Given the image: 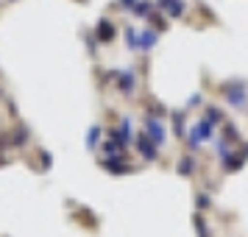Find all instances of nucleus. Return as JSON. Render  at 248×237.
<instances>
[{"instance_id": "obj_1", "label": "nucleus", "mask_w": 248, "mask_h": 237, "mask_svg": "<svg viewBox=\"0 0 248 237\" xmlns=\"http://www.w3.org/2000/svg\"><path fill=\"white\" fill-rule=\"evenodd\" d=\"M145 128H148V137L154 140V145H165V128H162V123L156 117H151L145 123Z\"/></svg>"}, {"instance_id": "obj_2", "label": "nucleus", "mask_w": 248, "mask_h": 237, "mask_svg": "<svg viewBox=\"0 0 248 237\" xmlns=\"http://www.w3.org/2000/svg\"><path fill=\"white\" fill-rule=\"evenodd\" d=\"M117 81H120V90H123V95H131V92H134V73H131V70L117 73Z\"/></svg>"}, {"instance_id": "obj_3", "label": "nucleus", "mask_w": 248, "mask_h": 237, "mask_svg": "<svg viewBox=\"0 0 248 237\" xmlns=\"http://www.w3.org/2000/svg\"><path fill=\"white\" fill-rule=\"evenodd\" d=\"M137 148H140V154L145 159H156V145L151 142V137H140L137 140Z\"/></svg>"}, {"instance_id": "obj_4", "label": "nucleus", "mask_w": 248, "mask_h": 237, "mask_svg": "<svg viewBox=\"0 0 248 237\" xmlns=\"http://www.w3.org/2000/svg\"><path fill=\"white\" fill-rule=\"evenodd\" d=\"M159 6L168 14H173V17H181V14H184V3H181V0H162Z\"/></svg>"}, {"instance_id": "obj_5", "label": "nucleus", "mask_w": 248, "mask_h": 237, "mask_svg": "<svg viewBox=\"0 0 248 237\" xmlns=\"http://www.w3.org/2000/svg\"><path fill=\"white\" fill-rule=\"evenodd\" d=\"M226 101L232 103V106H237V109H240V106H246V87H240L237 92H229V98H226Z\"/></svg>"}, {"instance_id": "obj_6", "label": "nucleus", "mask_w": 248, "mask_h": 237, "mask_svg": "<svg viewBox=\"0 0 248 237\" xmlns=\"http://www.w3.org/2000/svg\"><path fill=\"white\" fill-rule=\"evenodd\" d=\"M125 45L128 47H140V34H137V28H125Z\"/></svg>"}, {"instance_id": "obj_7", "label": "nucleus", "mask_w": 248, "mask_h": 237, "mask_svg": "<svg viewBox=\"0 0 248 237\" xmlns=\"http://www.w3.org/2000/svg\"><path fill=\"white\" fill-rule=\"evenodd\" d=\"M151 45H156V34H151V31H145V34L140 36V47H142V50H148Z\"/></svg>"}, {"instance_id": "obj_8", "label": "nucleus", "mask_w": 248, "mask_h": 237, "mask_svg": "<svg viewBox=\"0 0 248 237\" xmlns=\"http://www.w3.org/2000/svg\"><path fill=\"white\" fill-rule=\"evenodd\" d=\"M106 42V39H114V25L112 23H101V34H98Z\"/></svg>"}, {"instance_id": "obj_9", "label": "nucleus", "mask_w": 248, "mask_h": 237, "mask_svg": "<svg viewBox=\"0 0 248 237\" xmlns=\"http://www.w3.org/2000/svg\"><path fill=\"white\" fill-rule=\"evenodd\" d=\"M98 134H101V128H98V126H92V128H90V148L98 145V142H95V140H98Z\"/></svg>"}, {"instance_id": "obj_10", "label": "nucleus", "mask_w": 248, "mask_h": 237, "mask_svg": "<svg viewBox=\"0 0 248 237\" xmlns=\"http://www.w3.org/2000/svg\"><path fill=\"white\" fill-rule=\"evenodd\" d=\"M181 173H184V176H190V173H192V162H190V159H184V162H181Z\"/></svg>"}]
</instances>
